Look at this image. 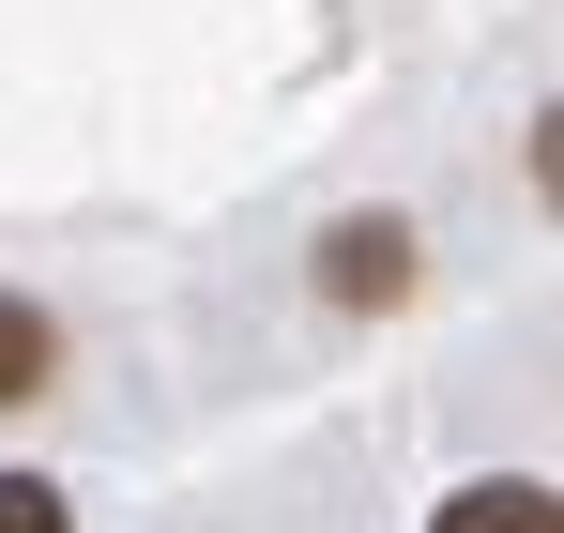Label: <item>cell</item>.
Instances as JSON below:
<instances>
[{
	"instance_id": "6da1fadb",
	"label": "cell",
	"mask_w": 564,
	"mask_h": 533,
	"mask_svg": "<svg viewBox=\"0 0 564 533\" xmlns=\"http://www.w3.org/2000/svg\"><path fill=\"white\" fill-rule=\"evenodd\" d=\"M321 290H336V305H397V290H412V229H397V214H351V229L321 244Z\"/></svg>"
},
{
	"instance_id": "7a4b0ae2",
	"label": "cell",
	"mask_w": 564,
	"mask_h": 533,
	"mask_svg": "<svg viewBox=\"0 0 564 533\" xmlns=\"http://www.w3.org/2000/svg\"><path fill=\"white\" fill-rule=\"evenodd\" d=\"M427 533H564V503L534 488V472H488V488H458Z\"/></svg>"
},
{
	"instance_id": "3957f363",
	"label": "cell",
	"mask_w": 564,
	"mask_h": 533,
	"mask_svg": "<svg viewBox=\"0 0 564 533\" xmlns=\"http://www.w3.org/2000/svg\"><path fill=\"white\" fill-rule=\"evenodd\" d=\"M46 366H62V320L0 290V412H15V396H46Z\"/></svg>"
},
{
	"instance_id": "277c9868",
	"label": "cell",
	"mask_w": 564,
	"mask_h": 533,
	"mask_svg": "<svg viewBox=\"0 0 564 533\" xmlns=\"http://www.w3.org/2000/svg\"><path fill=\"white\" fill-rule=\"evenodd\" d=\"M0 533H62V488L46 472H0Z\"/></svg>"
}]
</instances>
